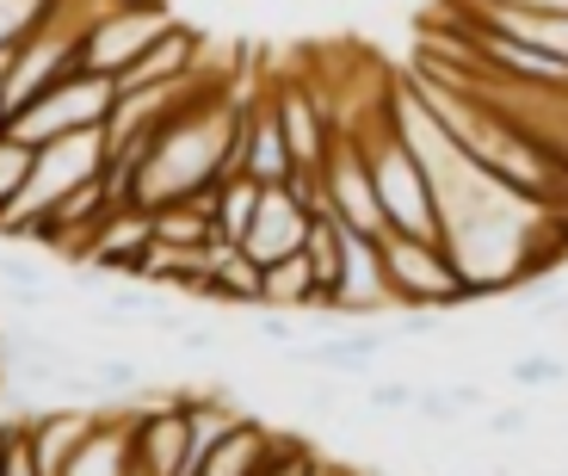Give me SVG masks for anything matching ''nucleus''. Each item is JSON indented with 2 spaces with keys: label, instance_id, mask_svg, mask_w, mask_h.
Returning <instances> with one entry per match:
<instances>
[{
  "label": "nucleus",
  "instance_id": "nucleus-1",
  "mask_svg": "<svg viewBox=\"0 0 568 476\" xmlns=\"http://www.w3.org/2000/svg\"><path fill=\"white\" fill-rule=\"evenodd\" d=\"M87 26H81V69L105 74H130L161 38H168L180 19H173L168 0H81Z\"/></svg>",
  "mask_w": 568,
  "mask_h": 476
},
{
  "label": "nucleus",
  "instance_id": "nucleus-2",
  "mask_svg": "<svg viewBox=\"0 0 568 476\" xmlns=\"http://www.w3.org/2000/svg\"><path fill=\"white\" fill-rule=\"evenodd\" d=\"M81 26H87V7L81 0H62L57 19H43L13 57L0 62V93H7V124L13 112H26L38 93H50L57 81L81 74Z\"/></svg>",
  "mask_w": 568,
  "mask_h": 476
},
{
  "label": "nucleus",
  "instance_id": "nucleus-3",
  "mask_svg": "<svg viewBox=\"0 0 568 476\" xmlns=\"http://www.w3.org/2000/svg\"><path fill=\"white\" fill-rule=\"evenodd\" d=\"M384 273H389V291H396V310H469V291H464V273L452 266L445 242H426V235H384Z\"/></svg>",
  "mask_w": 568,
  "mask_h": 476
},
{
  "label": "nucleus",
  "instance_id": "nucleus-4",
  "mask_svg": "<svg viewBox=\"0 0 568 476\" xmlns=\"http://www.w3.org/2000/svg\"><path fill=\"white\" fill-rule=\"evenodd\" d=\"M112 100H118V81H105V74L81 69L69 74V81H57L50 93H38V100L26 105V112H13V136H26L31 149L50 143V136H69V130H93L112 118Z\"/></svg>",
  "mask_w": 568,
  "mask_h": 476
},
{
  "label": "nucleus",
  "instance_id": "nucleus-5",
  "mask_svg": "<svg viewBox=\"0 0 568 476\" xmlns=\"http://www.w3.org/2000/svg\"><path fill=\"white\" fill-rule=\"evenodd\" d=\"M266 100H272V112H278V124H284V143H291L297 173H322L327 149H334V136H341L334 93H327L322 81H310V74H278V81L266 87Z\"/></svg>",
  "mask_w": 568,
  "mask_h": 476
},
{
  "label": "nucleus",
  "instance_id": "nucleus-6",
  "mask_svg": "<svg viewBox=\"0 0 568 476\" xmlns=\"http://www.w3.org/2000/svg\"><path fill=\"white\" fill-rule=\"evenodd\" d=\"M322 211H334L353 235H371V242H384L389 223H384V204H377V180H371V161L358 149L353 130L334 136L322 161Z\"/></svg>",
  "mask_w": 568,
  "mask_h": 476
},
{
  "label": "nucleus",
  "instance_id": "nucleus-7",
  "mask_svg": "<svg viewBox=\"0 0 568 476\" xmlns=\"http://www.w3.org/2000/svg\"><path fill=\"white\" fill-rule=\"evenodd\" d=\"M396 334L389 322H346L341 334H322V341H291L278 353L291 372H322V377H371V365L384 359Z\"/></svg>",
  "mask_w": 568,
  "mask_h": 476
},
{
  "label": "nucleus",
  "instance_id": "nucleus-8",
  "mask_svg": "<svg viewBox=\"0 0 568 476\" xmlns=\"http://www.w3.org/2000/svg\"><path fill=\"white\" fill-rule=\"evenodd\" d=\"M130 458H136L142 476H192L199 458H192V421H185V403H142L130 408Z\"/></svg>",
  "mask_w": 568,
  "mask_h": 476
},
{
  "label": "nucleus",
  "instance_id": "nucleus-9",
  "mask_svg": "<svg viewBox=\"0 0 568 476\" xmlns=\"http://www.w3.org/2000/svg\"><path fill=\"white\" fill-rule=\"evenodd\" d=\"M334 310H341L346 322H389L396 316V291H389V273H384V242L346 230V260H341Z\"/></svg>",
  "mask_w": 568,
  "mask_h": 476
},
{
  "label": "nucleus",
  "instance_id": "nucleus-10",
  "mask_svg": "<svg viewBox=\"0 0 568 476\" xmlns=\"http://www.w3.org/2000/svg\"><path fill=\"white\" fill-rule=\"evenodd\" d=\"M149 242H155V216H149V204H112L105 223L93 230V242H87V266L105 273V278H136Z\"/></svg>",
  "mask_w": 568,
  "mask_h": 476
},
{
  "label": "nucleus",
  "instance_id": "nucleus-11",
  "mask_svg": "<svg viewBox=\"0 0 568 476\" xmlns=\"http://www.w3.org/2000/svg\"><path fill=\"white\" fill-rule=\"evenodd\" d=\"M303 235H310V204L291 186H266L254 223H247V235H242V254L260 260V266H272V260H284V254H303Z\"/></svg>",
  "mask_w": 568,
  "mask_h": 476
},
{
  "label": "nucleus",
  "instance_id": "nucleus-12",
  "mask_svg": "<svg viewBox=\"0 0 568 476\" xmlns=\"http://www.w3.org/2000/svg\"><path fill=\"white\" fill-rule=\"evenodd\" d=\"M93 421H100V408H87V403H57V408H38V415H31L26 439H31V458L43 464V476H62V464L81 452Z\"/></svg>",
  "mask_w": 568,
  "mask_h": 476
},
{
  "label": "nucleus",
  "instance_id": "nucleus-13",
  "mask_svg": "<svg viewBox=\"0 0 568 476\" xmlns=\"http://www.w3.org/2000/svg\"><path fill=\"white\" fill-rule=\"evenodd\" d=\"M242 173L260 180V186H284L297 161H291V143H284V124L272 112L266 93H254V112H247V143H242Z\"/></svg>",
  "mask_w": 568,
  "mask_h": 476
},
{
  "label": "nucleus",
  "instance_id": "nucleus-14",
  "mask_svg": "<svg viewBox=\"0 0 568 476\" xmlns=\"http://www.w3.org/2000/svg\"><path fill=\"white\" fill-rule=\"evenodd\" d=\"M62 476H130V408L124 403L100 408L93 433H87L81 452L62 464Z\"/></svg>",
  "mask_w": 568,
  "mask_h": 476
},
{
  "label": "nucleus",
  "instance_id": "nucleus-15",
  "mask_svg": "<svg viewBox=\"0 0 568 476\" xmlns=\"http://www.w3.org/2000/svg\"><path fill=\"white\" fill-rule=\"evenodd\" d=\"M260 180H247V173H229L223 186H216V204H211V230L223 235V242H242L247 235V223H254V211H260Z\"/></svg>",
  "mask_w": 568,
  "mask_h": 476
},
{
  "label": "nucleus",
  "instance_id": "nucleus-16",
  "mask_svg": "<svg viewBox=\"0 0 568 476\" xmlns=\"http://www.w3.org/2000/svg\"><path fill=\"white\" fill-rule=\"evenodd\" d=\"M266 303H272V310H291V316L315 310V266H310V254L272 260V266H266Z\"/></svg>",
  "mask_w": 568,
  "mask_h": 476
},
{
  "label": "nucleus",
  "instance_id": "nucleus-17",
  "mask_svg": "<svg viewBox=\"0 0 568 476\" xmlns=\"http://www.w3.org/2000/svg\"><path fill=\"white\" fill-rule=\"evenodd\" d=\"M0 285L19 303V316H43V310H50V273H43L38 260L0 254Z\"/></svg>",
  "mask_w": 568,
  "mask_h": 476
},
{
  "label": "nucleus",
  "instance_id": "nucleus-18",
  "mask_svg": "<svg viewBox=\"0 0 568 476\" xmlns=\"http://www.w3.org/2000/svg\"><path fill=\"white\" fill-rule=\"evenodd\" d=\"M57 7L62 0H0V62L13 57L43 19H57Z\"/></svg>",
  "mask_w": 568,
  "mask_h": 476
},
{
  "label": "nucleus",
  "instance_id": "nucleus-19",
  "mask_svg": "<svg viewBox=\"0 0 568 476\" xmlns=\"http://www.w3.org/2000/svg\"><path fill=\"white\" fill-rule=\"evenodd\" d=\"M31 161H38V149H31L26 136H13V130H0V216H7V204L26 192Z\"/></svg>",
  "mask_w": 568,
  "mask_h": 476
},
{
  "label": "nucleus",
  "instance_id": "nucleus-20",
  "mask_svg": "<svg viewBox=\"0 0 568 476\" xmlns=\"http://www.w3.org/2000/svg\"><path fill=\"white\" fill-rule=\"evenodd\" d=\"M513 384L519 389H556V384H568V359L562 353H519V359H513Z\"/></svg>",
  "mask_w": 568,
  "mask_h": 476
},
{
  "label": "nucleus",
  "instance_id": "nucleus-21",
  "mask_svg": "<svg viewBox=\"0 0 568 476\" xmlns=\"http://www.w3.org/2000/svg\"><path fill=\"white\" fill-rule=\"evenodd\" d=\"M87 372H93V377L105 384V396H112V403H124L130 389H142V365H136V359H124V353H100V359L87 365Z\"/></svg>",
  "mask_w": 568,
  "mask_h": 476
},
{
  "label": "nucleus",
  "instance_id": "nucleus-22",
  "mask_svg": "<svg viewBox=\"0 0 568 476\" xmlns=\"http://www.w3.org/2000/svg\"><path fill=\"white\" fill-rule=\"evenodd\" d=\"M452 328V316H445V310H396V316H389V334H396V341H433V334H445Z\"/></svg>",
  "mask_w": 568,
  "mask_h": 476
},
{
  "label": "nucleus",
  "instance_id": "nucleus-23",
  "mask_svg": "<svg viewBox=\"0 0 568 476\" xmlns=\"http://www.w3.org/2000/svg\"><path fill=\"white\" fill-rule=\"evenodd\" d=\"M365 408H371V415H408V408H414V384H402V377H371Z\"/></svg>",
  "mask_w": 568,
  "mask_h": 476
},
{
  "label": "nucleus",
  "instance_id": "nucleus-24",
  "mask_svg": "<svg viewBox=\"0 0 568 476\" xmlns=\"http://www.w3.org/2000/svg\"><path fill=\"white\" fill-rule=\"evenodd\" d=\"M254 334H260V341H272V346H291V341H303V316L260 303V310H254Z\"/></svg>",
  "mask_w": 568,
  "mask_h": 476
},
{
  "label": "nucleus",
  "instance_id": "nucleus-25",
  "mask_svg": "<svg viewBox=\"0 0 568 476\" xmlns=\"http://www.w3.org/2000/svg\"><path fill=\"white\" fill-rule=\"evenodd\" d=\"M414 415L433 421V427H457V421H464V408L452 403V389H414Z\"/></svg>",
  "mask_w": 568,
  "mask_h": 476
},
{
  "label": "nucleus",
  "instance_id": "nucleus-26",
  "mask_svg": "<svg viewBox=\"0 0 568 476\" xmlns=\"http://www.w3.org/2000/svg\"><path fill=\"white\" fill-rule=\"evenodd\" d=\"M0 476H43V464L31 458L26 433H7V439H0Z\"/></svg>",
  "mask_w": 568,
  "mask_h": 476
},
{
  "label": "nucleus",
  "instance_id": "nucleus-27",
  "mask_svg": "<svg viewBox=\"0 0 568 476\" xmlns=\"http://www.w3.org/2000/svg\"><path fill=\"white\" fill-rule=\"evenodd\" d=\"M173 341H180L185 353H211V346H223V328H216V322H180Z\"/></svg>",
  "mask_w": 568,
  "mask_h": 476
},
{
  "label": "nucleus",
  "instance_id": "nucleus-28",
  "mask_svg": "<svg viewBox=\"0 0 568 476\" xmlns=\"http://www.w3.org/2000/svg\"><path fill=\"white\" fill-rule=\"evenodd\" d=\"M526 427H531L526 408H495V415H488V433H500V439H513V433H526Z\"/></svg>",
  "mask_w": 568,
  "mask_h": 476
},
{
  "label": "nucleus",
  "instance_id": "nucleus-29",
  "mask_svg": "<svg viewBox=\"0 0 568 476\" xmlns=\"http://www.w3.org/2000/svg\"><path fill=\"white\" fill-rule=\"evenodd\" d=\"M452 389V403L464 408V415H476V408H488V389L483 384H445Z\"/></svg>",
  "mask_w": 568,
  "mask_h": 476
},
{
  "label": "nucleus",
  "instance_id": "nucleus-30",
  "mask_svg": "<svg viewBox=\"0 0 568 476\" xmlns=\"http://www.w3.org/2000/svg\"><path fill=\"white\" fill-rule=\"evenodd\" d=\"M0 130H7V93H0Z\"/></svg>",
  "mask_w": 568,
  "mask_h": 476
}]
</instances>
